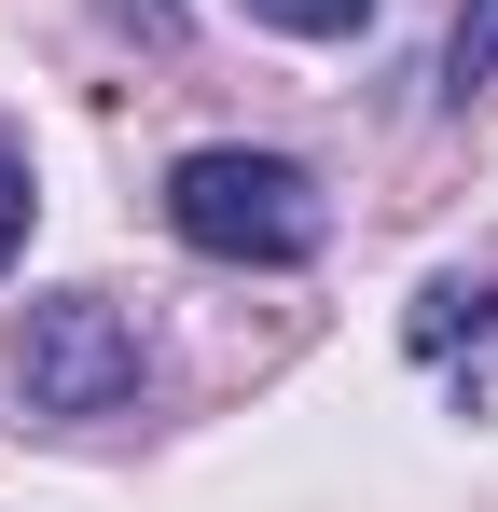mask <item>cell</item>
Returning a JSON list of instances; mask_svg holds the SVG:
<instances>
[{
	"label": "cell",
	"instance_id": "obj_1",
	"mask_svg": "<svg viewBox=\"0 0 498 512\" xmlns=\"http://www.w3.org/2000/svg\"><path fill=\"white\" fill-rule=\"evenodd\" d=\"M166 222H180V250L208 263H319L332 236V194L319 167H291V153H249V139H208V153H180L166 167Z\"/></svg>",
	"mask_w": 498,
	"mask_h": 512
},
{
	"label": "cell",
	"instance_id": "obj_2",
	"mask_svg": "<svg viewBox=\"0 0 498 512\" xmlns=\"http://www.w3.org/2000/svg\"><path fill=\"white\" fill-rule=\"evenodd\" d=\"M139 374H153V346H139V319H125L111 291H42V305L14 319V402L56 416V429L125 416Z\"/></svg>",
	"mask_w": 498,
	"mask_h": 512
},
{
	"label": "cell",
	"instance_id": "obj_3",
	"mask_svg": "<svg viewBox=\"0 0 498 512\" xmlns=\"http://www.w3.org/2000/svg\"><path fill=\"white\" fill-rule=\"evenodd\" d=\"M457 333H498V263H457V277H429V291H415V319H402L415 360H443Z\"/></svg>",
	"mask_w": 498,
	"mask_h": 512
},
{
	"label": "cell",
	"instance_id": "obj_4",
	"mask_svg": "<svg viewBox=\"0 0 498 512\" xmlns=\"http://www.w3.org/2000/svg\"><path fill=\"white\" fill-rule=\"evenodd\" d=\"M443 84H457V97H485V84H498V0H457V42H443Z\"/></svg>",
	"mask_w": 498,
	"mask_h": 512
},
{
	"label": "cell",
	"instance_id": "obj_5",
	"mask_svg": "<svg viewBox=\"0 0 498 512\" xmlns=\"http://www.w3.org/2000/svg\"><path fill=\"white\" fill-rule=\"evenodd\" d=\"M263 28H291V42H360L374 28V0H249Z\"/></svg>",
	"mask_w": 498,
	"mask_h": 512
},
{
	"label": "cell",
	"instance_id": "obj_6",
	"mask_svg": "<svg viewBox=\"0 0 498 512\" xmlns=\"http://www.w3.org/2000/svg\"><path fill=\"white\" fill-rule=\"evenodd\" d=\"M28 208H42V194H28V167L0 153V277H14V250H28Z\"/></svg>",
	"mask_w": 498,
	"mask_h": 512
}]
</instances>
